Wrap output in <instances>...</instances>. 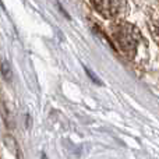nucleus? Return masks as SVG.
I'll use <instances>...</instances> for the list:
<instances>
[{
	"instance_id": "1",
	"label": "nucleus",
	"mask_w": 159,
	"mask_h": 159,
	"mask_svg": "<svg viewBox=\"0 0 159 159\" xmlns=\"http://www.w3.org/2000/svg\"><path fill=\"white\" fill-rule=\"evenodd\" d=\"M2 73H3V77L7 80V81H10V80H11V70L8 69L7 61H3V64H2Z\"/></svg>"
},
{
	"instance_id": "2",
	"label": "nucleus",
	"mask_w": 159,
	"mask_h": 159,
	"mask_svg": "<svg viewBox=\"0 0 159 159\" xmlns=\"http://www.w3.org/2000/svg\"><path fill=\"white\" fill-rule=\"evenodd\" d=\"M85 71H87V74H88V75H89V77H91V78H92V80H93V81H95V82H96V84H101V80H99V78H96V77H95V75H93V73H92V71H91V70L85 69Z\"/></svg>"
},
{
	"instance_id": "3",
	"label": "nucleus",
	"mask_w": 159,
	"mask_h": 159,
	"mask_svg": "<svg viewBox=\"0 0 159 159\" xmlns=\"http://www.w3.org/2000/svg\"><path fill=\"white\" fill-rule=\"evenodd\" d=\"M42 159H48V157H46V154H42Z\"/></svg>"
}]
</instances>
